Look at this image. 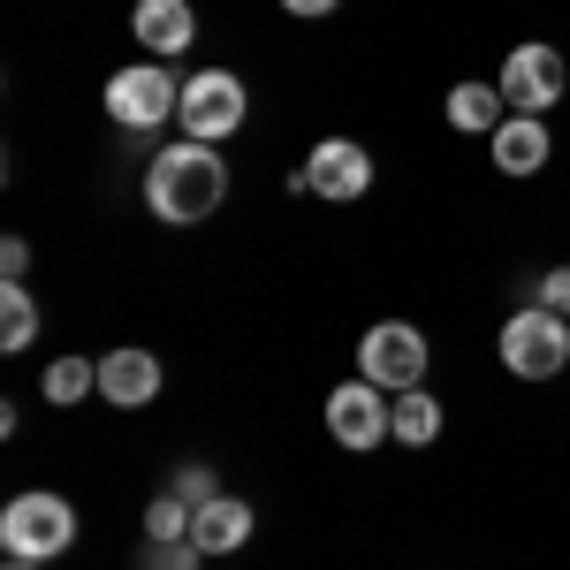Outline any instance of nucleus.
Returning <instances> with one entry per match:
<instances>
[{
    "label": "nucleus",
    "mask_w": 570,
    "mask_h": 570,
    "mask_svg": "<svg viewBox=\"0 0 570 570\" xmlns=\"http://www.w3.org/2000/svg\"><path fill=\"white\" fill-rule=\"evenodd\" d=\"M441 115H449V130H464V137H494L502 122H510V99H502V85H480V77H464V85H449Z\"/></svg>",
    "instance_id": "nucleus-14"
},
{
    "label": "nucleus",
    "mask_w": 570,
    "mask_h": 570,
    "mask_svg": "<svg viewBox=\"0 0 570 570\" xmlns=\"http://www.w3.org/2000/svg\"><path fill=\"white\" fill-rule=\"evenodd\" d=\"M8 570H46V563H16V556H8Z\"/></svg>",
    "instance_id": "nucleus-24"
},
{
    "label": "nucleus",
    "mask_w": 570,
    "mask_h": 570,
    "mask_svg": "<svg viewBox=\"0 0 570 570\" xmlns=\"http://www.w3.org/2000/svg\"><path fill=\"white\" fill-rule=\"evenodd\" d=\"M0 274H8V282H23V274H31V244H23V236H8V244H0Z\"/></svg>",
    "instance_id": "nucleus-22"
},
{
    "label": "nucleus",
    "mask_w": 570,
    "mask_h": 570,
    "mask_svg": "<svg viewBox=\"0 0 570 570\" xmlns=\"http://www.w3.org/2000/svg\"><path fill=\"white\" fill-rule=\"evenodd\" d=\"M168 494H176V502H190V510H198V502H214V494H220L214 464H198V456H190V464H176V472H168Z\"/></svg>",
    "instance_id": "nucleus-20"
},
{
    "label": "nucleus",
    "mask_w": 570,
    "mask_h": 570,
    "mask_svg": "<svg viewBox=\"0 0 570 570\" xmlns=\"http://www.w3.org/2000/svg\"><path fill=\"white\" fill-rule=\"evenodd\" d=\"M282 8H289V16H305V23H320V16H335L343 0H282Z\"/></svg>",
    "instance_id": "nucleus-23"
},
{
    "label": "nucleus",
    "mask_w": 570,
    "mask_h": 570,
    "mask_svg": "<svg viewBox=\"0 0 570 570\" xmlns=\"http://www.w3.org/2000/svg\"><path fill=\"white\" fill-rule=\"evenodd\" d=\"M130 39L145 46V61H183V53L198 46V8H190V0H137Z\"/></svg>",
    "instance_id": "nucleus-11"
},
{
    "label": "nucleus",
    "mask_w": 570,
    "mask_h": 570,
    "mask_svg": "<svg viewBox=\"0 0 570 570\" xmlns=\"http://www.w3.org/2000/svg\"><path fill=\"white\" fill-rule=\"evenodd\" d=\"M168 389V365L145 351V343H122V351L99 357V403L107 411H153Z\"/></svg>",
    "instance_id": "nucleus-10"
},
{
    "label": "nucleus",
    "mask_w": 570,
    "mask_h": 570,
    "mask_svg": "<svg viewBox=\"0 0 570 570\" xmlns=\"http://www.w3.org/2000/svg\"><path fill=\"white\" fill-rule=\"evenodd\" d=\"M252 532H259V510H252L244 494H228V487H220L214 502H198V518H190V540H198L206 563H214V556H236V548H252Z\"/></svg>",
    "instance_id": "nucleus-12"
},
{
    "label": "nucleus",
    "mask_w": 570,
    "mask_h": 570,
    "mask_svg": "<svg viewBox=\"0 0 570 570\" xmlns=\"http://www.w3.org/2000/svg\"><path fill=\"white\" fill-rule=\"evenodd\" d=\"M502 99H510V115H548V107H563V91H570V61H563V46H548V39H525V46H510L502 53Z\"/></svg>",
    "instance_id": "nucleus-7"
},
{
    "label": "nucleus",
    "mask_w": 570,
    "mask_h": 570,
    "mask_svg": "<svg viewBox=\"0 0 570 570\" xmlns=\"http://www.w3.org/2000/svg\"><path fill=\"white\" fill-rule=\"evenodd\" d=\"M228 206V160L220 145H198V137H176L145 160V214L168 220V228H206V220Z\"/></svg>",
    "instance_id": "nucleus-1"
},
{
    "label": "nucleus",
    "mask_w": 570,
    "mask_h": 570,
    "mask_svg": "<svg viewBox=\"0 0 570 570\" xmlns=\"http://www.w3.org/2000/svg\"><path fill=\"white\" fill-rule=\"evenodd\" d=\"M39 395L53 403V411H69V403H85V395H99V357H46Z\"/></svg>",
    "instance_id": "nucleus-15"
},
{
    "label": "nucleus",
    "mask_w": 570,
    "mask_h": 570,
    "mask_svg": "<svg viewBox=\"0 0 570 570\" xmlns=\"http://www.w3.org/2000/svg\"><path fill=\"white\" fill-rule=\"evenodd\" d=\"M176 107H183L176 61H130V69H115V77H107V122H115V130L153 137V130H168V122H176Z\"/></svg>",
    "instance_id": "nucleus-4"
},
{
    "label": "nucleus",
    "mask_w": 570,
    "mask_h": 570,
    "mask_svg": "<svg viewBox=\"0 0 570 570\" xmlns=\"http://www.w3.org/2000/svg\"><path fill=\"white\" fill-rule=\"evenodd\" d=\"M494 357H502V373L510 381H556L570 365V320L548 305H518L510 320H502V335H494Z\"/></svg>",
    "instance_id": "nucleus-3"
},
{
    "label": "nucleus",
    "mask_w": 570,
    "mask_h": 570,
    "mask_svg": "<svg viewBox=\"0 0 570 570\" xmlns=\"http://www.w3.org/2000/svg\"><path fill=\"white\" fill-rule=\"evenodd\" d=\"M305 183H312V198L351 206V198L373 190V153H365L357 137H320V145L305 153Z\"/></svg>",
    "instance_id": "nucleus-9"
},
{
    "label": "nucleus",
    "mask_w": 570,
    "mask_h": 570,
    "mask_svg": "<svg viewBox=\"0 0 570 570\" xmlns=\"http://www.w3.org/2000/svg\"><path fill=\"white\" fill-rule=\"evenodd\" d=\"M426 365H434V351H426V327H411V320H381V327H365V343H357V373L373 381V389H426Z\"/></svg>",
    "instance_id": "nucleus-6"
},
{
    "label": "nucleus",
    "mask_w": 570,
    "mask_h": 570,
    "mask_svg": "<svg viewBox=\"0 0 570 570\" xmlns=\"http://www.w3.org/2000/svg\"><path fill=\"white\" fill-rule=\"evenodd\" d=\"M39 343V297L23 289V282H0V351H31Z\"/></svg>",
    "instance_id": "nucleus-17"
},
{
    "label": "nucleus",
    "mask_w": 570,
    "mask_h": 570,
    "mask_svg": "<svg viewBox=\"0 0 570 570\" xmlns=\"http://www.w3.org/2000/svg\"><path fill=\"white\" fill-rule=\"evenodd\" d=\"M77 548V510H69V494H8V510H0V556H16V563H61Z\"/></svg>",
    "instance_id": "nucleus-2"
},
{
    "label": "nucleus",
    "mask_w": 570,
    "mask_h": 570,
    "mask_svg": "<svg viewBox=\"0 0 570 570\" xmlns=\"http://www.w3.org/2000/svg\"><path fill=\"white\" fill-rule=\"evenodd\" d=\"M190 502H176V494H153L145 502V540H190Z\"/></svg>",
    "instance_id": "nucleus-18"
},
{
    "label": "nucleus",
    "mask_w": 570,
    "mask_h": 570,
    "mask_svg": "<svg viewBox=\"0 0 570 570\" xmlns=\"http://www.w3.org/2000/svg\"><path fill=\"white\" fill-rule=\"evenodd\" d=\"M206 556H198V540H145L137 548V570H198Z\"/></svg>",
    "instance_id": "nucleus-19"
},
{
    "label": "nucleus",
    "mask_w": 570,
    "mask_h": 570,
    "mask_svg": "<svg viewBox=\"0 0 570 570\" xmlns=\"http://www.w3.org/2000/svg\"><path fill=\"white\" fill-rule=\"evenodd\" d=\"M327 434H335V449H351V456L395 441V395L373 389L365 373H357V381H335V389H327Z\"/></svg>",
    "instance_id": "nucleus-8"
},
{
    "label": "nucleus",
    "mask_w": 570,
    "mask_h": 570,
    "mask_svg": "<svg viewBox=\"0 0 570 570\" xmlns=\"http://www.w3.org/2000/svg\"><path fill=\"white\" fill-rule=\"evenodd\" d=\"M395 441H403V449H434L441 441V395L434 389H403L395 395Z\"/></svg>",
    "instance_id": "nucleus-16"
},
{
    "label": "nucleus",
    "mask_w": 570,
    "mask_h": 570,
    "mask_svg": "<svg viewBox=\"0 0 570 570\" xmlns=\"http://www.w3.org/2000/svg\"><path fill=\"white\" fill-rule=\"evenodd\" d=\"M487 153H494V168L510 183H525V176H540L548 160H556V130H548V115H510L502 130L487 137Z\"/></svg>",
    "instance_id": "nucleus-13"
},
{
    "label": "nucleus",
    "mask_w": 570,
    "mask_h": 570,
    "mask_svg": "<svg viewBox=\"0 0 570 570\" xmlns=\"http://www.w3.org/2000/svg\"><path fill=\"white\" fill-rule=\"evenodd\" d=\"M532 305H548V312H563V320H570V259L540 274V289H532Z\"/></svg>",
    "instance_id": "nucleus-21"
},
{
    "label": "nucleus",
    "mask_w": 570,
    "mask_h": 570,
    "mask_svg": "<svg viewBox=\"0 0 570 570\" xmlns=\"http://www.w3.org/2000/svg\"><path fill=\"white\" fill-rule=\"evenodd\" d=\"M252 115V91L236 69H190L183 77V107H176V130L198 137V145H228Z\"/></svg>",
    "instance_id": "nucleus-5"
}]
</instances>
